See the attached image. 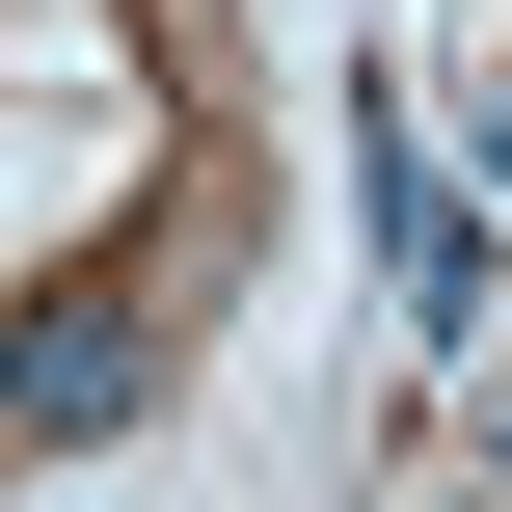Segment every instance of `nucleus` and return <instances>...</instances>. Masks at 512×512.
I'll use <instances>...</instances> for the list:
<instances>
[{"mask_svg": "<svg viewBox=\"0 0 512 512\" xmlns=\"http://www.w3.org/2000/svg\"><path fill=\"white\" fill-rule=\"evenodd\" d=\"M135 378H162V351H135L108 297H54V324H0V432H135Z\"/></svg>", "mask_w": 512, "mask_h": 512, "instance_id": "obj_1", "label": "nucleus"}, {"mask_svg": "<svg viewBox=\"0 0 512 512\" xmlns=\"http://www.w3.org/2000/svg\"><path fill=\"white\" fill-rule=\"evenodd\" d=\"M378 243H405V324H486V216H459L432 162H378Z\"/></svg>", "mask_w": 512, "mask_h": 512, "instance_id": "obj_2", "label": "nucleus"}, {"mask_svg": "<svg viewBox=\"0 0 512 512\" xmlns=\"http://www.w3.org/2000/svg\"><path fill=\"white\" fill-rule=\"evenodd\" d=\"M486 189H512V135H486Z\"/></svg>", "mask_w": 512, "mask_h": 512, "instance_id": "obj_3", "label": "nucleus"}]
</instances>
